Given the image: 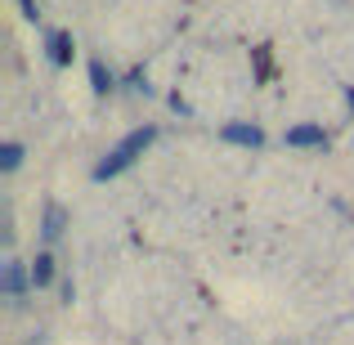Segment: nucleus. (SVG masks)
I'll use <instances>...</instances> for the list:
<instances>
[{"mask_svg": "<svg viewBox=\"0 0 354 345\" xmlns=\"http://www.w3.org/2000/svg\"><path fill=\"white\" fill-rule=\"evenodd\" d=\"M50 50H54V63L72 59V41H68V36H50Z\"/></svg>", "mask_w": 354, "mask_h": 345, "instance_id": "nucleus-6", "label": "nucleus"}, {"mask_svg": "<svg viewBox=\"0 0 354 345\" xmlns=\"http://www.w3.org/2000/svg\"><path fill=\"white\" fill-rule=\"evenodd\" d=\"M90 77H95V90H108V77H104V68H99V63L90 68Z\"/></svg>", "mask_w": 354, "mask_h": 345, "instance_id": "nucleus-9", "label": "nucleus"}, {"mask_svg": "<svg viewBox=\"0 0 354 345\" xmlns=\"http://www.w3.org/2000/svg\"><path fill=\"white\" fill-rule=\"evenodd\" d=\"M18 162H23V148H18V144H9V148H5V157H0V166H5V171H14Z\"/></svg>", "mask_w": 354, "mask_h": 345, "instance_id": "nucleus-7", "label": "nucleus"}, {"mask_svg": "<svg viewBox=\"0 0 354 345\" xmlns=\"http://www.w3.org/2000/svg\"><path fill=\"white\" fill-rule=\"evenodd\" d=\"M153 135H157L153 126H144V130H135V135H126V139H121V144L113 148V153H108L104 162L95 166V180H108V175H117L121 166H130V162H135V153H139V148H148V144H153Z\"/></svg>", "mask_w": 354, "mask_h": 345, "instance_id": "nucleus-1", "label": "nucleus"}, {"mask_svg": "<svg viewBox=\"0 0 354 345\" xmlns=\"http://www.w3.org/2000/svg\"><path fill=\"white\" fill-rule=\"evenodd\" d=\"M225 139H234V144H251V148H256V144H260V130H256V126H229V130H225Z\"/></svg>", "mask_w": 354, "mask_h": 345, "instance_id": "nucleus-3", "label": "nucleus"}, {"mask_svg": "<svg viewBox=\"0 0 354 345\" xmlns=\"http://www.w3.org/2000/svg\"><path fill=\"white\" fill-rule=\"evenodd\" d=\"M59 229H63V211L54 207V211H50V220H45V238H59Z\"/></svg>", "mask_w": 354, "mask_h": 345, "instance_id": "nucleus-8", "label": "nucleus"}, {"mask_svg": "<svg viewBox=\"0 0 354 345\" xmlns=\"http://www.w3.org/2000/svg\"><path fill=\"white\" fill-rule=\"evenodd\" d=\"M287 144H296V148L323 144V130H319V126H296V130H287Z\"/></svg>", "mask_w": 354, "mask_h": 345, "instance_id": "nucleus-2", "label": "nucleus"}, {"mask_svg": "<svg viewBox=\"0 0 354 345\" xmlns=\"http://www.w3.org/2000/svg\"><path fill=\"white\" fill-rule=\"evenodd\" d=\"M5 292L14 296V301L23 296V265H9V269H5Z\"/></svg>", "mask_w": 354, "mask_h": 345, "instance_id": "nucleus-5", "label": "nucleus"}, {"mask_svg": "<svg viewBox=\"0 0 354 345\" xmlns=\"http://www.w3.org/2000/svg\"><path fill=\"white\" fill-rule=\"evenodd\" d=\"M50 278H54V260H50V256H36V265H32V283H36V287H45Z\"/></svg>", "mask_w": 354, "mask_h": 345, "instance_id": "nucleus-4", "label": "nucleus"}]
</instances>
